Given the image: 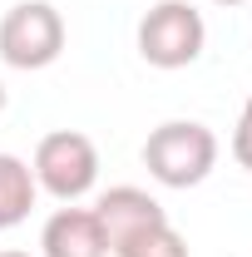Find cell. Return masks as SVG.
Masks as SVG:
<instances>
[{
  "label": "cell",
  "instance_id": "1",
  "mask_svg": "<svg viewBox=\"0 0 252 257\" xmlns=\"http://www.w3.org/2000/svg\"><path fill=\"white\" fill-rule=\"evenodd\" d=\"M218 163V134L198 119H168L144 139V168L163 188H198Z\"/></svg>",
  "mask_w": 252,
  "mask_h": 257
},
{
  "label": "cell",
  "instance_id": "2",
  "mask_svg": "<svg viewBox=\"0 0 252 257\" xmlns=\"http://www.w3.org/2000/svg\"><path fill=\"white\" fill-rule=\"evenodd\" d=\"M35 188H45L60 203H79L84 193L99 183V149L89 134L79 128H55L35 144Z\"/></svg>",
  "mask_w": 252,
  "mask_h": 257
},
{
  "label": "cell",
  "instance_id": "3",
  "mask_svg": "<svg viewBox=\"0 0 252 257\" xmlns=\"http://www.w3.org/2000/svg\"><path fill=\"white\" fill-rule=\"evenodd\" d=\"M64 55V15L50 0H20L0 20V60L10 69H50Z\"/></svg>",
  "mask_w": 252,
  "mask_h": 257
},
{
  "label": "cell",
  "instance_id": "4",
  "mask_svg": "<svg viewBox=\"0 0 252 257\" xmlns=\"http://www.w3.org/2000/svg\"><path fill=\"white\" fill-rule=\"evenodd\" d=\"M208 45V25L188 0H158L139 20V55L154 69H188Z\"/></svg>",
  "mask_w": 252,
  "mask_h": 257
},
{
  "label": "cell",
  "instance_id": "5",
  "mask_svg": "<svg viewBox=\"0 0 252 257\" xmlns=\"http://www.w3.org/2000/svg\"><path fill=\"white\" fill-rule=\"evenodd\" d=\"M40 252L45 257H109V237L99 227L94 208H60V213H50V223L40 232Z\"/></svg>",
  "mask_w": 252,
  "mask_h": 257
},
{
  "label": "cell",
  "instance_id": "6",
  "mask_svg": "<svg viewBox=\"0 0 252 257\" xmlns=\"http://www.w3.org/2000/svg\"><path fill=\"white\" fill-rule=\"evenodd\" d=\"M94 218L99 227H104V237H109V252L124 242L129 232H139V227H154L163 223L168 213L158 208V198L154 193H144V188H129V183H119V188H109L104 198L94 203Z\"/></svg>",
  "mask_w": 252,
  "mask_h": 257
},
{
  "label": "cell",
  "instance_id": "7",
  "mask_svg": "<svg viewBox=\"0 0 252 257\" xmlns=\"http://www.w3.org/2000/svg\"><path fill=\"white\" fill-rule=\"evenodd\" d=\"M35 173L25 159H15V154H0V232L15 223H25L35 208Z\"/></svg>",
  "mask_w": 252,
  "mask_h": 257
},
{
  "label": "cell",
  "instance_id": "8",
  "mask_svg": "<svg viewBox=\"0 0 252 257\" xmlns=\"http://www.w3.org/2000/svg\"><path fill=\"white\" fill-rule=\"evenodd\" d=\"M114 257H188V242H183V232L168 223H154V227H139V232H129L124 242L114 247Z\"/></svg>",
  "mask_w": 252,
  "mask_h": 257
},
{
  "label": "cell",
  "instance_id": "9",
  "mask_svg": "<svg viewBox=\"0 0 252 257\" xmlns=\"http://www.w3.org/2000/svg\"><path fill=\"white\" fill-rule=\"evenodd\" d=\"M232 159L252 173V124L247 119H237V128H232Z\"/></svg>",
  "mask_w": 252,
  "mask_h": 257
},
{
  "label": "cell",
  "instance_id": "10",
  "mask_svg": "<svg viewBox=\"0 0 252 257\" xmlns=\"http://www.w3.org/2000/svg\"><path fill=\"white\" fill-rule=\"evenodd\" d=\"M242 119H247V124H252V94H247V104H242Z\"/></svg>",
  "mask_w": 252,
  "mask_h": 257
},
{
  "label": "cell",
  "instance_id": "11",
  "mask_svg": "<svg viewBox=\"0 0 252 257\" xmlns=\"http://www.w3.org/2000/svg\"><path fill=\"white\" fill-rule=\"evenodd\" d=\"M0 114H5V84H0Z\"/></svg>",
  "mask_w": 252,
  "mask_h": 257
},
{
  "label": "cell",
  "instance_id": "12",
  "mask_svg": "<svg viewBox=\"0 0 252 257\" xmlns=\"http://www.w3.org/2000/svg\"><path fill=\"white\" fill-rule=\"evenodd\" d=\"M213 5H242V0H213Z\"/></svg>",
  "mask_w": 252,
  "mask_h": 257
},
{
  "label": "cell",
  "instance_id": "13",
  "mask_svg": "<svg viewBox=\"0 0 252 257\" xmlns=\"http://www.w3.org/2000/svg\"><path fill=\"white\" fill-rule=\"evenodd\" d=\"M0 257H30V252H0Z\"/></svg>",
  "mask_w": 252,
  "mask_h": 257
}]
</instances>
